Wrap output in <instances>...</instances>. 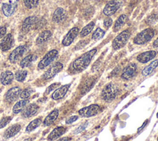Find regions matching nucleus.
I'll list each match as a JSON object with an SVG mask.
<instances>
[{
    "instance_id": "f257e3e1",
    "label": "nucleus",
    "mask_w": 158,
    "mask_h": 141,
    "mask_svg": "<svg viewBox=\"0 0 158 141\" xmlns=\"http://www.w3.org/2000/svg\"><path fill=\"white\" fill-rule=\"evenodd\" d=\"M96 52L97 49L94 48L77 58L72 64L73 69L78 72H80L85 69L90 64L92 58Z\"/></svg>"
},
{
    "instance_id": "f03ea898",
    "label": "nucleus",
    "mask_w": 158,
    "mask_h": 141,
    "mask_svg": "<svg viewBox=\"0 0 158 141\" xmlns=\"http://www.w3.org/2000/svg\"><path fill=\"white\" fill-rule=\"evenodd\" d=\"M154 35V31L151 28L143 30L138 33L133 39L134 43L136 45H143L152 39Z\"/></svg>"
},
{
    "instance_id": "7ed1b4c3",
    "label": "nucleus",
    "mask_w": 158,
    "mask_h": 141,
    "mask_svg": "<svg viewBox=\"0 0 158 141\" xmlns=\"http://www.w3.org/2000/svg\"><path fill=\"white\" fill-rule=\"evenodd\" d=\"M118 92V90L117 87L115 85L110 83L104 87L102 91L101 96L104 100L109 102L115 98Z\"/></svg>"
},
{
    "instance_id": "20e7f679",
    "label": "nucleus",
    "mask_w": 158,
    "mask_h": 141,
    "mask_svg": "<svg viewBox=\"0 0 158 141\" xmlns=\"http://www.w3.org/2000/svg\"><path fill=\"white\" fill-rule=\"evenodd\" d=\"M130 36L129 30H126L118 34L112 41V47L115 49H118L123 47Z\"/></svg>"
},
{
    "instance_id": "39448f33",
    "label": "nucleus",
    "mask_w": 158,
    "mask_h": 141,
    "mask_svg": "<svg viewBox=\"0 0 158 141\" xmlns=\"http://www.w3.org/2000/svg\"><path fill=\"white\" fill-rule=\"evenodd\" d=\"M58 51L56 49H52L48 52L38 64V67L43 69L48 66L57 57Z\"/></svg>"
},
{
    "instance_id": "423d86ee",
    "label": "nucleus",
    "mask_w": 158,
    "mask_h": 141,
    "mask_svg": "<svg viewBox=\"0 0 158 141\" xmlns=\"http://www.w3.org/2000/svg\"><path fill=\"white\" fill-rule=\"evenodd\" d=\"M101 108L99 105L93 104L80 109L78 111V113L82 117L89 118L98 114Z\"/></svg>"
},
{
    "instance_id": "0eeeda50",
    "label": "nucleus",
    "mask_w": 158,
    "mask_h": 141,
    "mask_svg": "<svg viewBox=\"0 0 158 141\" xmlns=\"http://www.w3.org/2000/svg\"><path fill=\"white\" fill-rule=\"evenodd\" d=\"M63 64L60 62H57L53 64L42 75L44 80H48L54 77L63 69Z\"/></svg>"
},
{
    "instance_id": "6e6552de",
    "label": "nucleus",
    "mask_w": 158,
    "mask_h": 141,
    "mask_svg": "<svg viewBox=\"0 0 158 141\" xmlns=\"http://www.w3.org/2000/svg\"><path fill=\"white\" fill-rule=\"evenodd\" d=\"M22 89L19 87H14L7 90L5 94V100L8 103L16 101L20 95Z\"/></svg>"
},
{
    "instance_id": "1a4fd4ad",
    "label": "nucleus",
    "mask_w": 158,
    "mask_h": 141,
    "mask_svg": "<svg viewBox=\"0 0 158 141\" xmlns=\"http://www.w3.org/2000/svg\"><path fill=\"white\" fill-rule=\"evenodd\" d=\"M26 50L25 45H20L15 48L10 54L9 59L11 63L17 62L23 55Z\"/></svg>"
},
{
    "instance_id": "9d476101",
    "label": "nucleus",
    "mask_w": 158,
    "mask_h": 141,
    "mask_svg": "<svg viewBox=\"0 0 158 141\" xmlns=\"http://www.w3.org/2000/svg\"><path fill=\"white\" fill-rule=\"evenodd\" d=\"M120 4L115 0L109 1L103 9V13L107 16H110L114 14L120 7Z\"/></svg>"
},
{
    "instance_id": "9b49d317",
    "label": "nucleus",
    "mask_w": 158,
    "mask_h": 141,
    "mask_svg": "<svg viewBox=\"0 0 158 141\" xmlns=\"http://www.w3.org/2000/svg\"><path fill=\"white\" fill-rule=\"evenodd\" d=\"M136 70H137V66L136 64L135 63L129 64L123 70L121 77L122 79L125 80L130 79L131 78L133 77L135 75L136 73Z\"/></svg>"
},
{
    "instance_id": "f8f14e48",
    "label": "nucleus",
    "mask_w": 158,
    "mask_h": 141,
    "mask_svg": "<svg viewBox=\"0 0 158 141\" xmlns=\"http://www.w3.org/2000/svg\"><path fill=\"white\" fill-rule=\"evenodd\" d=\"M78 32H79L78 28L73 27L71 28L64 37L62 41V44L65 46H69L73 42L75 38L78 35Z\"/></svg>"
},
{
    "instance_id": "ddd939ff",
    "label": "nucleus",
    "mask_w": 158,
    "mask_h": 141,
    "mask_svg": "<svg viewBox=\"0 0 158 141\" xmlns=\"http://www.w3.org/2000/svg\"><path fill=\"white\" fill-rule=\"evenodd\" d=\"M39 109V106L35 103L27 105L23 110L21 112V115L23 118H30L35 115Z\"/></svg>"
},
{
    "instance_id": "4468645a",
    "label": "nucleus",
    "mask_w": 158,
    "mask_h": 141,
    "mask_svg": "<svg viewBox=\"0 0 158 141\" xmlns=\"http://www.w3.org/2000/svg\"><path fill=\"white\" fill-rule=\"evenodd\" d=\"M14 38L12 34L8 33L6 35L0 42V49L2 51H7L10 49L14 43Z\"/></svg>"
},
{
    "instance_id": "2eb2a0df",
    "label": "nucleus",
    "mask_w": 158,
    "mask_h": 141,
    "mask_svg": "<svg viewBox=\"0 0 158 141\" xmlns=\"http://www.w3.org/2000/svg\"><path fill=\"white\" fill-rule=\"evenodd\" d=\"M70 84H65L57 88L52 93L51 95L52 98L55 100H57L62 98L68 92L70 88Z\"/></svg>"
},
{
    "instance_id": "dca6fc26",
    "label": "nucleus",
    "mask_w": 158,
    "mask_h": 141,
    "mask_svg": "<svg viewBox=\"0 0 158 141\" xmlns=\"http://www.w3.org/2000/svg\"><path fill=\"white\" fill-rule=\"evenodd\" d=\"M21 129V125L19 124H14L10 126H9L6 130L4 131L3 134V136L5 139L11 138L15 135H17Z\"/></svg>"
},
{
    "instance_id": "f3484780",
    "label": "nucleus",
    "mask_w": 158,
    "mask_h": 141,
    "mask_svg": "<svg viewBox=\"0 0 158 141\" xmlns=\"http://www.w3.org/2000/svg\"><path fill=\"white\" fill-rule=\"evenodd\" d=\"M66 17L67 13L65 11L63 8L58 7L54 11L52 14V19L54 22L60 23L64 21L66 19Z\"/></svg>"
},
{
    "instance_id": "a211bd4d",
    "label": "nucleus",
    "mask_w": 158,
    "mask_h": 141,
    "mask_svg": "<svg viewBox=\"0 0 158 141\" xmlns=\"http://www.w3.org/2000/svg\"><path fill=\"white\" fill-rule=\"evenodd\" d=\"M38 20V18L36 16H30V17H27L24 20L22 24V31L23 33H27L31 28V26L36 24Z\"/></svg>"
},
{
    "instance_id": "6ab92c4d",
    "label": "nucleus",
    "mask_w": 158,
    "mask_h": 141,
    "mask_svg": "<svg viewBox=\"0 0 158 141\" xmlns=\"http://www.w3.org/2000/svg\"><path fill=\"white\" fill-rule=\"evenodd\" d=\"M157 53L155 51H148L143 52L138 55L136 59L141 63H146L152 59L156 56Z\"/></svg>"
},
{
    "instance_id": "aec40b11",
    "label": "nucleus",
    "mask_w": 158,
    "mask_h": 141,
    "mask_svg": "<svg viewBox=\"0 0 158 141\" xmlns=\"http://www.w3.org/2000/svg\"><path fill=\"white\" fill-rule=\"evenodd\" d=\"M17 8V2L3 3L2 5V11L4 15L6 17L11 16Z\"/></svg>"
},
{
    "instance_id": "412c9836",
    "label": "nucleus",
    "mask_w": 158,
    "mask_h": 141,
    "mask_svg": "<svg viewBox=\"0 0 158 141\" xmlns=\"http://www.w3.org/2000/svg\"><path fill=\"white\" fill-rule=\"evenodd\" d=\"M14 78V74L10 70L2 72L0 75V82L4 85H7L12 83Z\"/></svg>"
},
{
    "instance_id": "4be33fe9",
    "label": "nucleus",
    "mask_w": 158,
    "mask_h": 141,
    "mask_svg": "<svg viewBox=\"0 0 158 141\" xmlns=\"http://www.w3.org/2000/svg\"><path fill=\"white\" fill-rule=\"evenodd\" d=\"M66 131V128L63 126H60L54 129L49 134L48 137V140L49 141H52L56 140L62 135H63Z\"/></svg>"
},
{
    "instance_id": "5701e85b",
    "label": "nucleus",
    "mask_w": 158,
    "mask_h": 141,
    "mask_svg": "<svg viewBox=\"0 0 158 141\" xmlns=\"http://www.w3.org/2000/svg\"><path fill=\"white\" fill-rule=\"evenodd\" d=\"M59 116V111L58 109H54L44 119L43 121V125L44 126H49L52 124L57 118Z\"/></svg>"
},
{
    "instance_id": "b1692460",
    "label": "nucleus",
    "mask_w": 158,
    "mask_h": 141,
    "mask_svg": "<svg viewBox=\"0 0 158 141\" xmlns=\"http://www.w3.org/2000/svg\"><path fill=\"white\" fill-rule=\"evenodd\" d=\"M29 100L28 99H22L17 101L14 106L12 108V111L14 114H18L21 113L25 106L29 103Z\"/></svg>"
},
{
    "instance_id": "393cba45",
    "label": "nucleus",
    "mask_w": 158,
    "mask_h": 141,
    "mask_svg": "<svg viewBox=\"0 0 158 141\" xmlns=\"http://www.w3.org/2000/svg\"><path fill=\"white\" fill-rule=\"evenodd\" d=\"M52 34L49 30H44L41 32L36 40V43L38 45L46 42L51 36Z\"/></svg>"
},
{
    "instance_id": "a878e982",
    "label": "nucleus",
    "mask_w": 158,
    "mask_h": 141,
    "mask_svg": "<svg viewBox=\"0 0 158 141\" xmlns=\"http://www.w3.org/2000/svg\"><path fill=\"white\" fill-rule=\"evenodd\" d=\"M158 66V59H155L152 61L149 65L146 66L142 70L141 74L143 76L146 77L149 75L152 71Z\"/></svg>"
},
{
    "instance_id": "bb28decb",
    "label": "nucleus",
    "mask_w": 158,
    "mask_h": 141,
    "mask_svg": "<svg viewBox=\"0 0 158 141\" xmlns=\"http://www.w3.org/2000/svg\"><path fill=\"white\" fill-rule=\"evenodd\" d=\"M37 58V56L33 54H28L23 58L20 62V66L22 68H25L28 67Z\"/></svg>"
},
{
    "instance_id": "cd10ccee",
    "label": "nucleus",
    "mask_w": 158,
    "mask_h": 141,
    "mask_svg": "<svg viewBox=\"0 0 158 141\" xmlns=\"http://www.w3.org/2000/svg\"><path fill=\"white\" fill-rule=\"evenodd\" d=\"M128 20V17L125 14H122L115 21V23L114 26V30L115 32H117L127 22Z\"/></svg>"
},
{
    "instance_id": "c85d7f7f",
    "label": "nucleus",
    "mask_w": 158,
    "mask_h": 141,
    "mask_svg": "<svg viewBox=\"0 0 158 141\" xmlns=\"http://www.w3.org/2000/svg\"><path fill=\"white\" fill-rule=\"evenodd\" d=\"M41 123V119L40 118H36L33 121H31L27 126L26 127V132H30L36 129Z\"/></svg>"
},
{
    "instance_id": "c756f323",
    "label": "nucleus",
    "mask_w": 158,
    "mask_h": 141,
    "mask_svg": "<svg viewBox=\"0 0 158 141\" xmlns=\"http://www.w3.org/2000/svg\"><path fill=\"white\" fill-rule=\"evenodd\" d=\"M94 27V23L93 22H91L88 25L85 26L80 32L81 37H85V36L88 35L93 30Z\"/></svg>"
},
{
    "instance_id": "7c9ffc66",
    "label": "nucleus",
    "mask_w": 158,
    "mask_h": 141,
    "mask_svg": "<svg viewBox=\"0 0 158 141\" xmlns=\"http://www.w3.org/2000/svg\"><path fill=\"white\" fill-rule=\"evenodd\" d=\"M27 75V71L25 70H18L15 73V79L17 81L22 82L25 80L26 77Z\"/></svg>"
},
{
    "instance_id": "2f4dec72",
    "label": "nucleus",
    "mask_w": 158,
    "mask_h": 141,
    "mask_svg": "<svg viewBox=\"0 0 158 141\" xmlns=\"http://www.w3.org/2000/svg\"><path fill=\"white\" fill-rule=\"evenodd\" d=\"M104 34H105V32L103 30H102L100 28H97L92 35V38L95 40H99L104 36Z\"/></svg>"
},
{
    "instance_id": "473e14b6",
    "label": "nucleus",
    "mask_w": 158,
    "mask_h": 141,
    "mask_svg": "<svg viewBox=\"0 0 158 141\" xmlns=\"http://www.w3.org/2000/svg\"><path fill=\"white\" fill-rule=\"evenodd\" d=\"M25 6L28 9L36 7L39 3V0H23Z\"/></svg>"
},
{
    "instance_id": "72a5a7b5",
    "label": "nucleus",
    "mask_w": 158,
    "mask_h": 141,
    "mask_svg": "<svg viewBox=\"0 0 158 141\" xmlns=\"http://www.w3.org/2000/svg\"><path fill=\"white\" fill-rule=\"evenodd\" d=\"M33 92L34 90L31 88H27L21 92L20 97L22 99H27Z\"/></svg>"
},
{
    "instance_id": "f704fd0d",
    "label": "nucleus",
    "mask_w": 158,
    "mask_h": 141,
    "mask_svg": "<svg viewBox=\"0 0 158 141\" xmlns=\"http://www.w3.org/2000/svg\"><path fill=\"white\" fill-rule=\"evenodd\" d=\"M11 119L12 118L10 116L3 117L1 119H0V129L7 126L10 122Z\"/></svg>"
},
{
    "instance_id": "c9c22d12",
    "label": "nucleus",
    "mask_w": 158,
    "mask_h": 141,
    "mask_svg": "<svg viewBox=\"0 0 158 141\" xmlns=\"http://www.w3.org/2000/svg\"><path fill=\"white\" fill-rule=\"evenodd\" d=\"M147 21L149 24H154L158 21V15L157 14H152L148 17Z\"/></svg>"
},
{
    "instance_id": "e433bc0d",
    "label": "nucleus",
    "mask_w": 158,
    "mask_h": 141,
    "mask_svg": "<svg viewBox=\"0 0 158 141\" xmlns=\"http://www.w3.org/2000/svg\"><path fill=\"white\" fill-rule=\"evenodd\" d=\"M60 85V83H54L52 84H51V85H49L46 90L45 93L46 94H48L51 91L54 90L55 88H56L57 87H59Z\"/></svg>"
},
{
    "instance_id": "4c0bfd02",
    "label": "nucleus",
    "mask_w": 158,
    "mask_h": 141,
    "mask_svg": "<svg viewBox=\"0 0 158 141\" xmlns=\"http://www.w3.org/2000/svg\"><path fill=\"white\" fill-rule=\"evenodd\" d=\"M87 127V123L85 122L83 124H81V126H80L78 127H77L75 130H74V134H78L80 132H81V131H83V130H85V129Z\"/></svg>"
},
{
    "instance_id": "58836bf2",
    "label": "nucleus",
    "mask_w": 158,
    "mask_h": 141,
    "mask_svg": "<svg viewBox=\"0 0 158 141\" xmlns=\"http://www.w3.org/2000/svg\"><path fill=\"white\" fill-rule=\"evenodd\" d=\"M78 118V117L77 116H70L69 117L66 121H65V122L66 124H72V122H75L76 120H77Z\"/></svg>"
},
{
    "instance_id": "ea45409f",
    "label": "nucleus",
    "mask_w": 158,
    "mask_h": 141,
    "mask_svg": "<svg viewBox=\"0 0 158 141\" xmlns=\"http://www.w3.org/2000/svg\"><path fill=\"white\" fill-rule=\"evenodd\" d=\"M87 43V41L85 40H83L80 41L76 46H75V49H80L81 48H82L83 47H84L86 44Z\"/></svg>"
},
{
    "instance_id": "a19ab883",
    "label": "nucleus",
    "mask_w": 158,
    "mask_h": 141,
    "mask_svg": "<svg viewBox=\"0 0 158 141\" xmlns=\"http://www.w3.org/2000/svg\"><path fill=\"white\" fill-rule=\"evenodd\" d=\"M112 23V20L110 18H107L104 20V25L106 28H109Z\"/></svg>"
},
{
    "instance_id": "79ce46f5",
    "label": "nucleus",
    "mask_w": 158,
    "mask_h": 141,
    "mask_svg": "<svg viewBox=\"0 0 158 141\" xmlns=\"http://www.w3.org/2000/svg\"><path fill=\"white\" fill-rule=\"evenodd\" d=\"M6 33V27H0V39L2 38Z\"/></svg>"
},
{
    "instance_id": "37998d69",
    "label": "nucleus",
    "mask_w": 158,
    "mask_h": 141,
    "mask_svg": "<svg viewBox=\"0 0 158 141\" xmlns=\"http://www.w3.org/2000/svg\"><path fill=\"white\" fill-rule=\"evenodd\" d=\"M148 120L145 121H144V122L143 124V125H142L139 128H138V132H140V131H141V130H142V129L145 127V126H146V125L147 124V123H148Z\"/></svg>"
},
{
    "instance_id": "c03bdc74",
    "label": "nucleus",
    "mask_w": 158,
    "mask_h": 141,
    "mask_svg": "<svg viewBox=\"0 0 158 141\" xmlns=\"http://www.w3.org/2000/svg\"><path fill=\"white\" fill-rule=\"evenodd\" d=\"M70 140H71L70 138L67 137H62V138L59 139L57 141H70Z\"/></svg>"
},
{
    "instance_id": "a18cd8bd",
    "label": "nucleus",
    "mask_w": 158,
    "mask_h": 141,
    "mask_svg": "<svg viewBox=\"0 0 158 141\" xmlns=\"http://www.w3.org/2000/svg\"><path fill=\"white\" fill-rule=\"evenodd\" d=\"M153 46L154 48H158V37L153 42Z\"/></svg>"
},
{
    "instance_id": "49530a36",
    "label": "nucleus",
    "mask_w": 158,
    "mask_h": 141,
    "mask_svg": "<svg viewBox=\"0 0 158 141\" xmlns=\"http://www.w3.org/2000/svg\"><path fill=\"white\" fill-rule=\"evenodd\" d=\"M156 116H157V117L158 118V112H157V115H156Z\"/></svg>"
},
{
    "instance_id": "de8ad7c7",
    "label": "nucleus",
    "mask_w": 158,
    "mask_h": 141,
    "mask_svg": "<svg viewBox=\"0 0 158 141\" xmlns=\"http://www.w3.org/2000/svg\"><path fill=\"white\" fill-rule=\"evenodd\" d=\"M157 141H158V137H157Z\"/></svg>"
},
{
    "instance_id": "09e8293b",
    "label": "nucleus",
    "mask_w": 158,
    "mask_h": 141,
    "mask_svg": "<svg viewBox=\"0 0 158 141\" xmlns=\"http://www.w3.org/2000/svg\"><path fill=\"white\" fill-rule=\"evenodd\" d=\"M96 141H97V140H96Z\"/></svg>"
},
{
    "instance_id": "8fccbe9b",
    "label": "nucleus",
    "mask_w": 158,
    "mask_h": 141,
    "mask_svg": "<svg viewBox=\"0 0 158 141\" xmlns=\"http://www.w3.org/2000/svg\"><path fill=\"white\" fill-rule=\"evenodd\" d=\"M0 19H1V17H0Z\"/></svg>"
}]
</instances>
